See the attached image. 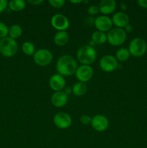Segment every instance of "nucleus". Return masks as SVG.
Instances as JSON below:
<instances>
[{
	"instance_id": "nucleus-17",
	"label": "nucleus",
	"mask_w": 147,
	"mask_h": 148,
	"mask_svg": "<svg viewBox=\"0 0 147 148\" xmlns=\"http://www.w3.org/2000/svg\"><path fill=\"white\" fill-rule=\"evenodd\" d=\"M69 40V36L66 31H58L53 38V41L58 46H65L67 44Z\"/></svg>"
},
{
	"instance_id": "nucleus-19",
	"label": "nucleus",
	"mask_w": 147,
	"mask_h": 148,
	"mask_svg": "<svg viewBox=\"0 0 147 148\" xmlns=\"http://www.w3.org/2000/svg\"><path fill=\"white\" fill-rule=\"evenodd\" d=\"M86 90H87V87L84 82H77L72 86V92L76 96H82L85 95Z\"/></svg>"
},
{
	"instance_id": "nucleus-9",
	"label": "nucleus",
	"mask_w": 147,
	"mask_h": 148,
	"mask_svg": "<svg viewBox=\"0 0 147 148\" xmlns=\"http://www.w3.org/2000/svg\"><path fill=\"white\" fill-rule=\"evenodd\" d=\"M53 121L55 126L61 130L68 129L72 124L71 117L66 112H59L55 114Z\"/></svg>"
},
{
	"instance_id": "nucleus-20",
	"label": "nucleus",
	"mask_w": 147,
	"mask_h": 148,
	"mask_svg": "<svg viewBox=\"0 0 147 148\" xmlns=\"http://www.w3.org/2000/svg\"><path fill=\"white\" fill-rule=\"evenodd\" d=\"M8 7L14 12H20L26 7V1L24 0H11L8 2Z\"/></svg>"
},
{
	"instance_id": "nucleus-33",
	"label": "nucleus",
	"mask_w": 147,
	"mask_h": 148,
	"mask_svg": "<svg viewBox=\"0 0 147 148\" xmlns=\"http://www.w3.org/2000/svg\"><path fill=\"white\" fill-rule=\"evenodd\" d=\"M70 2L71 3H72V4H80V3H82V2H83V1H82V0H77V1H74H74H70Z\"/></svg>"
},
{
	"instance_id": "nucleus-18",
	"label": "nucleus",
	"mask_w": 147,
	"mask_h": 148,
	"mask_svg": "<svg viewBox=\"0 0 147 148\" xmlns=\"http://www.w3.org/2000/svg\"><path fill=\"white\" fill-rule=\"evenodd\" d=\"M92 40L95 44H103L108 41V36L104 32L96 30L92 33Z\"/></svg>"
},
{
	"instance_id": "nucleus-22",
	"label": "nucleus",
	"mask_w": 147,
	"mask_h": 148,
	"mask_svg": "<svg viewBox=\"0 0 147 148\" xmlns=\"http://www.w3.org/2000/svg\"><path fill=\"white\" fill-rule=\"evenodd\" d=\"M130 56H131V53L129 51L125 48H120L115 53V58L117 60L120 62H125L129 59Z\"/></svg>"
},
{
	"instance_id": "nucleus-26",
	"label": "nucleus",
	"mask_w": 147,
	"mask_h": 148,
	"mask_svg": "<svg viewBox=\"0 0 147 148\" xmlns=\"http://www.w3.org/2000/svg\"><path fill=\"white\" fill-rule=\"evenodd\" d=\"M99 12V7L95 4H92V5L89 6L87 9V12L89 15H95L97 14Z\"/></svg>"
},
{
	"instance_id": "nucleus-15",
	"label": "nucleus",
	"mask_w": 147,
	"mask_h": 148,
	"mask_svg": "<svg viewBox=\"0 0 147 148\" xmlns=\"http://www.w3.org/2000/svg\"><path fill=\"white\" fill-rule=\"evenodd\" d=\"M50 101L53 106L56 108H61L68 103V95L63 90L53 92L50 98Z\"/></svg>"
},
{
	"instance_id": "nucleus-2",
	"label": "nucleus",
	"mask_w": 147,
	"mask_h": 148,
	"mask_svg": "<svg viewBox=\"0 0 147 148\" xmlns=\"http://www.w3.org/2000/svg\"><path fill=\"white\" fill-rule=\"evenodd\" d=\"M76 58L82 64L90 65L96 59L97 51L93 46L89 45L82 46L76 52Z\"/></svg>"
},
{
	"instance_id": "nucleus-11",
	"label": "nucleus",
	"mask_w": 147,
	"mask_h": 148,
	"mask_svg": "<svg viewBox=\"0 0 147 148\" xmlns=\"http://www.w3.org/2000/svg\"><path fill=\"white\" fill-rule=\"evenodd\" d=\"M109 120L105 116L102 114H97L92 118V128L97 132H102L107 130L109 127Z\"/></svg>"
},
{
	"instance_id": "nucleus-31",
	"label": "nucleus",
	"mask_w": 147,
	"mask_h": 148,
	"mask_svg": "<svg viewBox=\"0 0 147 148\" xmlns=\"http://www.w3.org/2000/svg\"><path fill=\"white\" fill-rule=\"evenodd\" d=\"M63 92H64L66 95H69V94H71L72 92V88H71V87H66V88H64Z\"/></svg>"
},
{
	"instance_id": "nucleus-29",
	"label": "nucleus",
	"mask_w": 147,
	"mask_h": 148,
	"mask_svg": "<svg viewBox=\"0 0 147 148\" xmlns=\"http://www.w3.org/2000/svg\"><path fill=\"white\" fill-rule=\"evenodd\" d=\"M137 3L141 7L147 8V0H138Z\"/></svg>"
},
{
	"instance_id": "nucleus-27",
	"label": "nucleus",
	"mask_w": 147,
	"mask_h": 148,
	"mask_svg": "<svg viewBox=\"0 0 147 148\" xmlns=\"http://www.w3.org/2000/svg\"><path fill=\"white\" fill-rule=\"evenodd\" d=\"M80 122L84 125H89L92 122V118L89 115L84 114L80 117Z\"/></svg>"
},
{
	"instance_id": "nucleus-21",
	"label": "nucleus",
	"mask_w": 147,
	"mask_h": 148,
	"mask_svg": "<svg viewBox=\"0 0 147 148\" xmlns=\"http://www.w3.org/2000/svg\"><path fill=\"white\" fill-rule=\"evenodd\" d=\"M22 34V29L21 26H20L19 25L14 24L9 27V37L15 40V39L20 38Z\"/></svg>"
},
{
	"instance_id": "nucleus-30",
	"label": "nucleus",
	"mask_w": 147,
	"mask_h": 148,
	"mask_svg": "<svg viewBox=\"0 0 147 148\" xmlns=\"http://www.w3.org/2000/svg\"><path fill=\"white\" fill-rule=\"evenodd\" d=\"M27 2L30 3V4H33V5H38V4L43 3V0H33V1H32V0H28V1H27Z\"/></svg>"
},
{
	"instance_id": "nucleus-5",
	"label": "nucleus",
	"mask_w": 147,
	"mask_h": 148,
	"mask_svg": "<svg viewBox=\"0 0 147 148\" xmlns=\"http://www.w3.org/2000/svg\"><path fill=\"white\" fill-rule=\"evenodd\" d=\"M128 49L133 56L141 57L146 52L147 43L142 38H135L130 42Z\"/></svg>"
},
{
	"instance_id": "nucleus-24",
	"label": "nucleus",
	"mask_w": 147,
	"mask_h": 148,
	"mask_svg": "<svg viewBox=\"0 0 147 148\" xmlns=\"http://www.w3.org/2000/svg\"><path fill=\"white\" fill-rule=\"evenodd\" d=\"M9 27L3 22H0V39H2L8 36Z\"/></svg>"
},
{
	"instance_id": "nucleus-4",
	"label": "nucleus",
	"mask_w": 147,
	"mask_h": 148,
	"mask_svg": "<svg viewBox=\"0 0 147 148\" xmlns=\"http://www.w3.org/2000/svg\"><path fill=\"white\" fill-rule=\"evenodd\" d=\"M108 42L113 46H118L125 43L127 38V33L123 28L114 27L108 31Z\"/></svg>"
},
{
	"instance_id": "nucleus-1",
	"label": "nucleus",
	"mask_w": 147,
	"mask_h": 148,
	"mask_svg": "<svg viewBox=\"0 0 147 148\" xmlns=\"http://www.w3.org/2000/svg\"><path fill=\"white\" fill-rule=\"evenodd\" d=\"M77 67V62L71 55L65 54L60 56L56 63L58 73L63 77L73 75L76 72Z\"/></svg>"
},
{
	"instance_id": "nucleus-13",
	"label": "nucleus",
	"mask_w": 147,
	"mask_h": 148,
	"mask_svg": "<svg viewBox=\"0 0 147 148\" xmlns=\"http://www.w3.org/2000/svg\"><path fill=\"white\" fill-rule=\"evenodd\" d=\"M49 86L55 92L62 91L66 86V79L64 77L59 73L53 74L49 79Z\"/></svg>"
},
{
	"instance_id": "nucleus-28",
	"label": "nucleus",
	"mask_w": 147,
	"mask_h": 148,
	"mask_svg": "<svg viewBox=\"0 0 147 148\" xmlns=\"http://www.w3.org/2000/svg\"><path fill=\"white\" fill-rule=\"evenodd\" d=\"M8 7V2L7 0H0V14L2 13Z\"/></svg>"
},
{
	"instance_id": "nucleus-8",
	"label": "nucleus",
	"mask_w": 147,
	"mask_h": 148,
	"mask_svg": "<svg viewBox=\"0 0 147 148\" xmlns=\"http://www.w3.org/2000/svg\"><path fill=\"white\" fill-rule=\"evenodd\" d=\"M50 24L58 31H66L70 25L68 17L60 13L54 14L51 17Z\"/></svg>"
},
{
	"instance_id": "nucleus-7",
	"label": "nucleus",
	"mask_w": 147,
	"mask_h": 148,
	"mask_svg": "<svg viewBox=\"0 0 147 148\" xmlns=\"http://www.w3.org/2000/svg\"><path fill=\"white\" fill-rule=\"evenodd\" d=\"M99 67L102 71L105 72H114L118 68L119 64L115 56L112 55H105L99 60Z\"/></svg>"
},
{
	"instance_id": "nucleus-25",
	"label": "nucleus",
	"mask_w": 147,
	"mask_h": 148,
	"mask_svg": "<svg viewBox=\"0 0 147 148\" xmlns=\"http://www.w3.org/2000/svg\"><path fill=\"white\" fill-rule=\"evenodd\" d=\"M48 3L53 8L59 9L63 7L65 4V1L64 0H49Z\"/></svg>"
},
{
	"instance_id": "nucleus-3",
	"label": "nucleus",
	"mask_w": 147,
	"mask_h": 148,
	"mask_svg": "<svg viewBox=\"0 0 147 148\" xmlns=\"http://www.w3.org/2000/svg\"><path fill=\"white\" fill-rule=\"evenodd\" d=\"M18 51V43L16 40L7 37L0 39V53L5 57H12Z\"/></svg>"
},
{
	"instance_id": "nucleus-12",
	"label": "nucleus",
	"mask_w": 147,
	"mask_h": 148,
	"mask_svg": "<svg viewBox=\"0 0 147 148\" xmlns=\"http://www.w3.org/2000/svg\"><path fill=\"white\" fill-rule=\"evenodd\" d=\"M94 25L97 28V30L105 33L110 31L112 28V19L107 15H99L95 19Z\"/></svg>"
},
{
	"instance_id": "nucleus-14",
	"label": "nucleus",
	"mask_w": 147,
	"mask_h": 148,
	"mask_svg": "<svg viewBox=\"0 0 147 148\" xmlns=\"http://www.w3.org/2000/svg\"><path fill=\"white\" fill-rule=\"evenodd\" d=\"M112 22L116 27L124 29L125 26L130 24V17L124 12H117L112 15Z\"/></svg>"
},
{
	"instance_id": "nucleus-23",
	"label": "nucleus",
	"mask_w": 147,
	"mask_h": 148,
	"mask_svg": "<svg viewBox=\"0 0 147 148\" xmlns=\"http://www.w3.org/2000/svg\"><path fill=\"white\" fill-rule=\"evenodd\" d=\"M22 50L23 53L27 56H33L35 52V45L30 41H25L22 46Z\"/></svg>"
},
{
	"instance_id": "nucleus-16",
	"label": "nucleus",
	"mask_w": 147,
	"mask_h": 148,
	"mask_svg": "<svg viewBox=\"0 0 147 148\" xmlns=\"http://www.w3.org/2000/svg\"><path fill=\"white\" fill-rule=\"evenodd\" d=\"M116 1L114 0H102L98 7L99 12L104 15H107L113 12L116 9Z\"/></svg>"
},
{
	"instance_id": "nucleus-6",
	"label": "nucleus",
	"mask_w": 147,
	"mask_h": 148,
	"mask_svg": "<svg viewBox=\"0 0 147 148\" xmlns=\"http://www.w3.org/2000/svg\"><path fill=\"white\" fill-rule=\"evenodd\" d=\"M53 59L52 52L46 49H40L35 51L33 55V61L37 65L46 66L50 64Z\"/></svg>"
},
{
	"instance_id": "nucleus-32",
	"label": "nucleus",
	"mask_w": 147,
	"mask_h": 148,
	"mask_svg": "<svg viewBox=\"0 0 147 148\" xmlns=\"http://www.w3.org/2000/svg\"><path fill=\"white\" fill-rule=\"evenodd\" d=\"M124 30H125V32H131L133 30V26L131 25V24H128V25L125 26V28H124Z\"/></svg>"
},
{
	"instance_id": "nucleus-10",
	"label": "nucleus",
	"mask_w": 147,
	"mask_h": 148,
	"mask_svg": "<svg viewBox=\"0 0 147 148\" xmlns=\"http://www.w3.org/2000/svg\"><path fill=\"white\" fill-rule=\"evenodd\" d=\"M75 75L79 82L85 83L92 79L94 75V70L90 65L82 64L77 67Z\"/></svg>"
}]
</instances>
